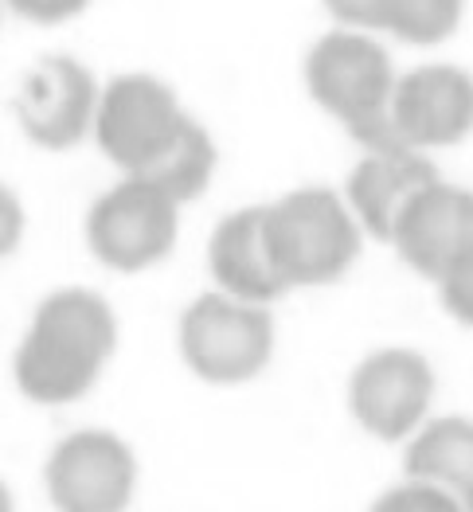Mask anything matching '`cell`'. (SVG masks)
<instances>
[{
    "mask_svg": "<svg viewBox=\"0 0 473 512\" xmlns=\"http://www.w3.org/2000/svg\"><path fill=\"white\" fill-rule=\"evenodd\" d=\"M391 243L403 262L430 282L462 262H473V196L466 188L434 180L395 219Z\"/></svg>",
    "mask_w": 473,
    "mask_h": 512,
    "instance_id": "obj_10",
    "label": "cell"
},
{
    "mask_svg": "<svg viewBox=\"0 0 473 512\" xmlns=\"http://www.w3.org/2000/svg\"><path fill=\"white\" fill-rule=\"evenodd\" d=\"M380 4L384 0H325L333 20H341L348 28H380Z\"/></svg>",
    "mask_w": 473,
    "mask_h": 512,
    "instance_id": "obj_21",
    "label": "cell"
},
{
    "mask_svg": "<svg viewBox=\"0 0 473 512\" xmlns=\"http://www.w3.org/2000/svg\"><path fill=\"white\" fill-rule=\"evenodd\" d=\"M8 4L32 24H63V20L79 16L90 0H8Z\"/></svg>",
    "mask_w": 473,
    "mask_h": 512,
    "instance_id": "obj_19",
    "label": "cell"
},
{
    "mask_svg": "<svg viewBox=\"0 0 473 512\" xmlns=\"http://www.w3.org/2000/svg\"><path fill=\"white\" fill-rule=\"evenodd\" d=\"M180 352L208 384H247L274 356V321L262 305L204 294L184 309Z\"/></svg>",
    "mask_w": 473,
    "mask_h": 512,
    "instance_id": "obj_4",
    "label": "cell"
},
{
    "mask_svg": "<svg viewBox=\"0 0 473 512\" xmlns=\"http://www.w3.org/2000/svg\"><path fill=\"white\" fill-rule=\"evenodd\" d=\"M98 106L94 75L71 55H47L40 59L16 98L20 129L40 149H71L86 137Z\"/></svg>",
    "mask_w": 473,
    "mask_h": 512,
    "instance_id": "obj_11",
    "label": "cell"
},
{
    "mask_svg": "<svg viewBox=\"0 0 473 512\" xmlns=\"http://www.w3.org/2000/svg\"><path fill=\"white\" fill-rule=\"evenodd\" d=\"M215 172V145L208 137V129H200L192 118L176 129L169 145L145 165L141 172H133L137 180L153 184L161 196H169L172 204H184V200H196L208 184H212Z\"/></svg>",
    "mask_w": 473,
    "mask_h": 512,
    "instance_id": "obj_15",
    "label": "cell"
},
{
    "mask_svg": "<svg viewBox=\"0 0 473 512\" xmlns=\"http://www.w3.org/2000/svg\"><path fill=\"white\" fill-rule=\"evenodd\" d=\"M462 24V0H384L380 4V28H387L403 43H430L450 40Z\"/></svg>",
    "mask_w": 473,
    "mask_h": 512,
    "instance_id": "obj_16",
    "label": "cell"
},
{
    "mask_svg": "<svg viewBox=\"0 0 473 512\" xmlns=\"http://www.w3.org/2000/svg\"><path fill=\"white\" fill-rule=\"evenodd\" d=\"M0 512H12V497H8V489H4V481H0Z\"/></svg>",
    "mask_w": 473,
    "mask_h": 512,
    "instance_id": "obj_22",
    "label": "cell"
},
{
    "mask_svg": "<svg viewBox=\"0 0 473 512\" xmlns=\"http://www.w3.org/2000/svg\"><path fill=\"white\" fill-rule=\"evenodd\" d=\"M438 290H442L446 309H450L462 325H470L473 321V262H462V266L446 270V274L438 278Z\"/></svg>",
    "mask_w": 473,
    "mask_h": 512,
    "instance_id": "obj_18",
    "label": "cell"
},
{
    "mask_svg": "<svg viewBox=\"0 0 473 512\" xmlns=\"http://www.w3.org/2000/svg\"><path fill=\"white\" fill-rule=\"evenodd\" d=\"M180 204L161 196L153 184L126 176L110 192H102L86 219L90 251L102 266L137 274L176 247Z\"/></svg>",
    "mask_w": 473,
    "mask_h": 512,
    "instance_id": "obj_5",
    "label": "cell"
},
{
    "mask_svg": "<svg viewBox=\"0 0 473 512\" xmlns=\"http://www.w3.org/2000/svg\"><path fill=\"white\" fill-rule=\"evenodd\" d=\"M372 512H466V505L446 489H434V485H423V481H407L399 489H387L384 497L372 505Z\"/></svg>",
    "mask_w": 473,
    "mask_h": 512,
    "instance_id": "obj_17",
    "label": "cell"
},
{
    "mask_svg": "<svg viewBox=\"0 0 473 512\" xmlns=\"http://www.w3.org/2000/svg\"><path fill=\"white\" fill-rule=\"evenodd\" d=\"M434 399V372L427 356L411 348H384L372 352L364 364H356L348 380V407L356 423L384 438H407L423 427Z\"/></svg>",
    "mask_w": 473,
    "mask_h": 512,
    "instance_id": "obj_8",
    "label": "cell"
},
{
    "mask_svg": "<svg viewBox=\"0 0 473 512\" xmlns=\"http://www.w3.org/2000/svg\"><path fill=\"white\" fill-rule=\"evenodd\" d=\"M305 83L313 102L348 126L368 153L407 149L387 122V102L395 86V67L376 40L360 32H329L313 43L305 59Z\"/></svg>",
    "mask_w": 473,
    "mask_h": 512,
    "instance_id": "obj_2",
    "label": "cell"
},
{
    "mask_svg": "<svg viewBox=\"0 0 473 512\" xmlns=\"http://www.w3.org/2000/svg\"><path fill=\"white\" fill-rule=\"evenodd\" d=\"M24 239V208L20 200L12 196V188L0 184V258L12 255Z\"/></svg>",
    "mask_w": 473,
    "mask_h": 512,
    "instance_id": "obj_20",
    "label": "cell"
},
{
    "mask_svg": "<svg viewBox=\"0 0 473 512\" xmlns=\"http://www.w3.org/2000/svg\"><path fill=\"white\" fill-rule=\"evenodd\" d=\"M262 239L286 290L337 282L360 255V227L329 188H301L262 208Z\"/></svg>",
    "mask_w": 473,
    "mask_h": 512,
    "instance_id": "obj_3",
    "label": "cell"
},
{
    "mask_svg": "<svg viewBox=\"0 0 473 512\" xmlns=\"http://www.w3.org/2000/svg\"><path fill=\"white\" fill-rule=\"evenodd\" d=\"M403 470L411 481H423L434 489L454 493L462 505L470 501L473 489V427L470 419H434L427 427L415 430Z\"/></svg>",
    "mask_w": 473,
    "mask_h": 512,
    "instance_id": "obj_14",
    "label": "cell"
},
{
    "mask_svg": "<svg viewBox=\"0 0 473 512\" xmlns=\"http://www.w3.org/2000/svg\"><path fill=\"white\" fill-rule=\"evenodd\" d=\"M43 481L59 512H126L137 485V462L118 434L79 430L51 450Z\"/></svg>",
    "mask_w": 473,
    "mask_h": 512,
    "instance_id": "obj_7",
    "label": "cell"
},
{
    "mask_svg": "<svg viewBox=\"0 0 473 512\" xmlns=\"http://www.w3.org/2000/svg\"><path fill=\"white\" fill-rule=\"evenodd\" d=\"M208 262H212L215 282L227 298L266 305V301L286 294V282L274 270L266 239H262V208H243V212L227 215L215 227Z\"/></svg>",
    "mask_w": 473,
    "mask_h": 512,
    "instance_id": "obj_13",
    "label": "cell"
},
{
    "mask_svg": "<svg viewBox=\"0 0 473 512\" xmlns=\"http://www.w3.org/2000/svg\"><path fill=\"white\" fill-rule=\"evenodd\" d=\"M434 180H438V169L419 149L368 153L348 176V212L356 219V227H364L372 239L391 243L395 219Z\"/></svg>",
    "mask_w": 473,
    "mask_h": 512,
    "instance_id": "obj_12",
    "label": "cell"
},
{
    "mask_svg": "<svg viewBox=\"0 0 473 512\" xmlns=\"http://www.w3.org/2000/svg\"><path fill=\"white\" fill-rule=\"evenodd\" d=\"M387 122L407 149H446L470 137L473 126V86L458 67H419L391 86Z\"/></svg>",
    "mask_w": 473,
    "mask_h": 512,
    "instance_id": "obj_9",
    "label": "cell"
},
{
    "mask_svg": "<svg viewBox=\"0 0 473 512\" xmlns=\"http://www.w3.org/2000/svg\"><path fill=\"white\" fill-rule=\"evenodd\" d=\"M188 122L176 94L153 75H118L98 94L94 106V137L98 149L133 176L141 172Z\"/></svg>",
    "mask_w": 473,
    "mask_h": 512,
    "instance_id": "obj_6",
    "label": "cell"
},
{
    "mask_svg": "<svg viewBox=\"0 0 473 512\" xmlns=\"http://www.w3.org/2000/svg\"><path fill=\"white\" fill-rule=\"evenodd\" d=\"M118 344V321L102 294L71 286L40 301L32 329L16 352V384L43 403L63 407L94 387Z\"/></svg>",
    "mask_w": 473,
    "mask_h": 512,
    "instance_id": "obj_1",
    "label": "cell"
}]
</instances>
